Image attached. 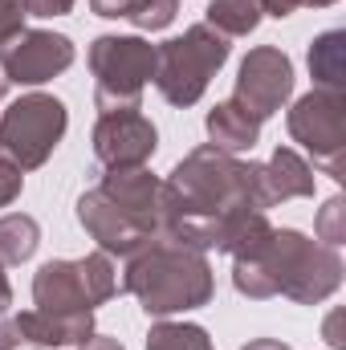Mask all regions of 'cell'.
<instances>
[{
	"label": "cell",
	"mask_w": 346,
	"mask_h": 350,
	"mask_svg": "<svg viewBox=\"0 0 346 350\" xmlns=\"http://www.w3.org/2000/svg\"><path fill=\"white\" fill-rule=\"evenodd\" d=\"M175 12H179V0H131L127 21L139 33H159L175 21Z\"/></svg>",
	"instance_id": "7402d4cb"
},
{
	"label": "cell",
	"mask_w": 346,
	"mask_h": 350,
	"mask_svg": "<svg viewBox=\"0 0 346 350\" xmlns=\"http://www.w3.org/2000/svg\"><path fill=\"white\" fill-rule=\"evenodd\" d=\"M289 94H293V62L277 45L249 49V57L241 62V74H237L232 102L245 106L257 122H265L289 102Z\"/></svg>",
	"instance_id": "ba28073f"
},
{
	"label": "cell",
	"mask_w": 346,
	"mask_h": 350,
	"mask_svg": "<svg viewBox=\"0 0 346 350\" xmlns=\"http://www.w3.org/2000/svg\"><path fill=\"white\" fill-rule=\"evenodd\" d=\"M289 135L293 143H302L318 167L326 175L346 179L343 155H346V98L343 90H310L293 102L289 110Z\"/></svg>",
	"instance_id": "52a82bcc"
},
{
	"label": "cell",
	"mask_w": 346,
	"mask_h": 350,
	"mask_svg": "<svg viewBox=\"0 0 346 350\" xmlns=\"http://www.w3.org/2000/svg\"><path fill=\"white\" fill-rule=\"evenodd\" d=\"M94 70V102L102 114L110 110H139V98L155 74V45L143 37H98L90 45Z\"/></svg>",
	"instance_id": "5b68a950"
},
{
	"label": "cell",
	"mask_w": 346,
	"mask_h": 350,
	"mask_svg": "<svg viewBox=\"0 0 346 350\" xmlns=\"http://www.w3.org/2000/svg\"><path fill=\"white\" fill-rule=\"evenodd\" d=\"M12 330L21 334V342H33V347H82L94 334V310H78V314L25 310L16 314Z\"/></svg>",
	"instance_id": "4fadbf2b"
},
{
	"label": "cell",
	"mask_w": 346,
	"mask_h": 350,
	"mask_svg": "<svg viewBox=\"0 0 346 350\" xmlns=\"http://www.w3.org/2000/svg\"><path fill=\"white\" fill-rule=\"evenodd\" d=\"M326 342L334 350H346V338H343V310H334L330 318H326Z\"/></svg>",
	"instance_id": "4316f807"
},
{
	"label": "cell",
	"mask_w": 346,
	"mask_h": 350,
	"mask_svg": "<svg viewBox=\"0 0 346 350\" xmlns=\"http://www.w3.org/2000/svg\"><path fill=\"white\" fill-rule=\"evenodd\" d=\"M204 126H208L212 147H216V151H224V155L253 151V143H257V135H261V122L245 110V106H237L232 98H228V102H216V106L208 110Z\"/></svg>",
	"instance_id": "2e32d148"
},
{
	"label": "cell",
	"mask_w": 346,
	"mask_h": 350,
	"mask_svg": "<svg viewBox=\"0 0 346 350\" xmlns=\"http://www.w3.org/2000/svg\"><path fill=\"white\" fill-rule=\"evenodd\" d=\"M90 8H94L98 16H127L131 0H90Z\"/></svg>",
	"instance_id": "f1b7e54d"
},
{
	"label": "cell",
	"mask_w": 346,
	"mask_h": 350,
	"mask_svg": "<svg viewBox=\"0 0 346 350\" xmlns=\"http://www.w3.org/2000/svg\"><path fill=\"white\" fill-rule=\"evenodd\" d=\"M98 191H102L127 220H135L147 237L159 232V216H163V179H155L147 167H106Z\"/></svg>",
	"instance_id": "8fae6325"
},
{
	"label": "cell",
	"mask_w": 346,
	"mask_h": 350,
	"mask_svg": "<svg viewBox=\"0 0 346 350\" xmlns=\"http://www.w3.org/2000/svg\"><path fill=\"white\" fill-rule=\"evenodd\" d=\"M302 4H310V8H330V4H338V0H302Z\"/></svg>",
	"instance_id": "d6a6232c"
},
{
	"label": "cell",
	"mask_w": 346,
	"mask_h": 350,
	"mask_svg": "<svg viewBox=\"0 0 346 350\" xmlns=\"http://www.w3.org/2000/svg\"><path fill=\"white\" fill-rule=\"evenodd\" d=\"M25 16H66L74 8V0H21Z\"/></svg>",
	"instance_id": "484cf974"
},
{
	"label": "cell",
	"mask_w": 346,
	"mask_h": 350,
	"mask_svg": "<svg viewBox=\"0 0 346 350\" xmlns=\"http://www.w3.org/2000/svg\"><path fill=\"white\" fill-rule=\"evenodd\" d=\"M33 301H37V310H45V314H78V310H90L78 261L41 265L37 277H33Z\"/></svg>",
	"instance_id": "5bb4252c"
},
{
	"label": "cell",
	"mask_w": 346,
	"mask_h": 350,
	"mask_svg": "<svg viewBox=\"0 0 346 350\" xmlns=\"http://www.w3.org/2000/svg\"><path fill=\"white\" fill-rule=\"evenodd\" d=\"M122 285L143 301L151 318L200 310L212 301V289H216L212 265L204 261V253L175 245L168 237H151L135 257H127Z\"/></svg>",
	"instance_id": "3957f363"
},
{
	"label": "cell",
	"mask_w": 346,
	"mask_h": 350,
	"mask_svg": "<svg viewBox=\"0 0 346 350\" xmlns=\"http://www.w3.org/2000/svg\"><path fill=\"white\" fill-rule=\"evenodd\" d=\"M70 66H74V41L66 33L25 29L8 45H0V74L8 78V86L12 82L16 86H41Z\"/></svg>",
	"instance_id": "9c48e42d"
},
{
	"label": "cell",
	"mask_w": 346,
	"mask_h": 350,
	"mask_svg": "<svg viewBox=\"0 0 346 350\" xmlns=\"http://www.w3.org/2000/svg\"><path fill=\"white\" fill-rule=\"evenodd\" d=\"M241 350H289V347L277 342V338H257V342H249V347H241Z\"/></svg>",
	"instance_id": "4dcf8cb0"
},
{
	"label": "cell",
	"mask_w": 346,
	"mask_h": 350,
	"mask_svg": "<svg viewBox=\"0 0 346 350\" xmlns=\"http://www.w3.org/2000/svg\"><path fill=\"white\" fill-rule=\"evenodd\" d=\"M4 94H8V78H4V74H0V98H4Z\"/></svg>",
	"instance_id": "836d02e7"
},
{
	"label": "cell",
	"mask_w": 346,
	"mask_h": 350,
	"mask_svg": "<svg viewBox=\"0 0 346 350\" xmlns=\"http://www.w3.org/2000/svg\"><path fill=\"white\" fill-rule=\"evenodd\" d=\"M314 196V167L293 151V147H277L269 163H261V200L265 208L285 204V200H302Z\"/></svg>",
	"instance_id": "9a60e30c"
},
{
	"label": "cell",
	"mask_w": 346,
	"mask_h": 350,
	"mask_svg": "<svg viewBox=\"0 0 346 350\" xmlns=\"http://www.w3.org/2000/svg\"><path fill=\"white\" fill-rule=\"evenodd\" d=\"M66 126H70V114H66L62 98L25 94L0 118V159L21 167V172H33L57 151Z\"/></svg>",
	"instance_id": "8992f818"
},
{
	"label": "cell",
	"mask_w": 346,
	"mask_h": 350,
	"mask_svg": "<svg viewBox=\"0 0 346 350\" xmlns=\"http://www.w3.org/2000/svg\"><path fill=\"white\" fill-rule=\"evenodd\" d=\"M257 4H261V12H269V16H277V21L302 8V0H257Z\"/></svg>",
	"instance_id": "83f0119b"
},
{
	"label": "cell",
	"mask_w": 346,
	"mask_h": 350,
	"mask_svg": "<svg viewBox=\"0 0 346 350\" xmlns=\"http://www.w3.org/2000/svg\"><path fill=\"white\" fill-rule=\"evenodd\" d=\"M232 285L253 297H293L297 306H318L343 285V257L338 249L302 237L297 228H273L265 253L232 261Z\"/></svg>",
	"instance_id": "7a4b0ae2"
},
{
	"label": "cell",
	"mask_w": 346,
	"mask_h": 350,
	"mask_svg": "<svg viewBox=\"0 0 346 350\" xmlns=\"http://www.w3.org/2000/svg\"><path fill=\"white\" fill-rule=\"evenodd\" d=\"M204 25H212L220 37H249L261 25V4L257 0H212Z\"/></svg>",
	"instance_id": "d6986e66"
},
{
	"label": "cell",
	"mask_w": 346,
	"mask_h": 350,
	"mask_svg": "<svg viewBox=\"0 0 346 350\" xmlns=\"http://www.w3.org/2000/svg\"><path fill=\"white\" fill-rule=\"evenodd\" d=\"M159 147V131L139 110H110L94 126V159L102 167H147Z\"/></svg>",
	"instance_id": "30bf717a"
},
{
	"label": "cell",
	"mask_w": 346,
	"mask_h": 350,
	"mask_svg": "<svg viewBox=\"0 0 346 350\" xmlns=\"http://www.w3.org/2000/svg\"><path fill=\"white\" fill-rule=\"evenodd\" d=\"M265 212L261 200V163H245L237 155L216 151L212 143L196 147L163 183V216L159 232L196 253L224 249L232 228L249 216Z\"/></svg>",
	"instance_id": "6da1fadb"
},
{
	"label": "cell",
	"mask_w": 346,
	"mask_h": 350,
	"mask_svg": "<svg viewBox=\"0 0 346 350\" xmlns=\"http://www.w3.org/2000/svg\"><path fill=\"white\" fill-rule=\"evenodd\" d=\"M228 62V37H220L212 25H191L183 37L155 45V90L172 106H191L204 98L216 70Z\"/></svg>",
	"instance_id": "277c9868"
},
{
	"label": "cell",
	"mask_w": 346,
	"mask_h": 350,
	"mask_svg": "<svg viewBox=\"0 0 346 350\" xmlns=\"http://www.w3.org/2000/svg\"><path fill=\"white\" fill-rule=\"evenodd\" d=\"M147 350H212V338L196 322H155L147 334Z\"/></svg>",
	"instance_id": "44dd1931"
},
{
	"label": "cell",
	"mask_w": 346,
	"mask_h": 350,
	"mask_svg": "<svg viewBox=\"0 0 346 350\" xmlns=\"http://www.w3.org/2000/svg\"><path fill=\"white\" fill-rule=\"evenodd\" d=\"M310 74L318 90H346V33L330 29L310 45Z\"/></svg>",
	"instance_id": "e0dca14e"
},
{
	"label": "cell",
	"mask_w": 346,
	"mask_h": 350,
	"mask_svg": "<svg viewBox=\"0 0 346 350\" xmlns=\"http://www.w3.org/2000/svg\"><path fill=\"white\" fill-rule=\"evenodd\" d=\"M82 350H127L118 338H106V334H90L86 342H82Z\"/></svg>",
	"instance_id": "f546056e"
},
{
	"label": "cell",
	"mask_w": 346,
	"mask_h": 350,
	"mask_svg": "<svg viewBox=\"0 0 346 350\" xmlns=\"http://www.w3.org/2000/svg\"><path fill=\"white\" fill-rule=\"evenodd\" d=\"M12 306V289H8V277H4V265H0V310Z\"/></svg>",
	"instance_id": "1f68e13d"
},
{
	"label": "cell",
	"mask_w": 346,
	"mask_h": 350,
	"mask_svg": "<svg viewBox=\"0 0 346 350\" xmlns=\"http://www.w3.org/2000/svg\"><path fill=\"white\" fill-rule=\"evenodd\" d=\"M16 33H25V4L21 0H0V45H8Z\"/></svg>",
	"instance_id": "cb8c5ba5"
},
{
	"label": "cell",
	"mask_w": 346,
	"mask_h": 350,
	"mask_svg": "<svg viewBox=\"0 0 346 350\" xmlns=\"http://www.w3.org/2000/svg\"><path fill=\"white\" fill-rule=\"evenodd\" d=\"M41 245V228L33 216L25 212H8L0 216V265H21L29 261Z\"/></svg>",
	"instance_id": "ac0fdd59"
},
{
	"label": "cell",
	"mask_w": 346,
	"mask_h": 350,
	"mask_svg": "<svg viewBox=\"0 0 346 350\" xmlns=\"http://www.w3.org/2000/svg\"><path fill=\"white\" fill-rule=\"evenodd\" d=\"M78 273H82V289H86V301L90 310L94 306H102V301H110L114 293H118V269L110 261V253H90L78 261Z\"/></svg>",
	"instance_id": "ffe728a7"
},
{
	"label": "cell",
	"mask_w": 346,
	"mask_h": 350,
	"mask_svg": "<svg viewBox=\"0 0 346 350\" xmlns=\"http://www.w3.org/2000/svg\"><path fill=\"white\" fill-rule=\"evenodd\" d=\"M21 187H25L21 167H12V163H4V159H0V208H8V204L21 196Z\"/></svg>",
	"instance_id": "d4e9b609"
},
{
	"label": "cell",
	"mask_w": 346,
	"mask_h": 350,
	"mask_svg": "<svg viewBox=\"0 0 346 350\" xmlns=\"http://www.w3.org/2000/svg\"><path fill=\"white\" fill-rule=\"evenodd\" d=\"M314 228H318V241H322V245H330V249L343 245L346 241V200L343 196H330V200H326V208L318 212Z\"/></svg>",
	"instance_id": "603a6c76"
},
{
	"label": "cell",
	"mask_w": 346,
	"mask_h": 350,
	"mask_svg": "<svg viewBox=\"0 0 346 350\" xmlns=\"http://www.w3.org/2000/svg\"><path fill=\"white\" fill-rule=\"evenodd\" d=\"M78 220H82V228H86L90 237L98 241V249L102 253H118V257H135L151 237L135 224V220H127L98 187L94 191H82L78 196Z\"/></svg>",
	"instance_id": "7c38bea8"
}]
</instances>
